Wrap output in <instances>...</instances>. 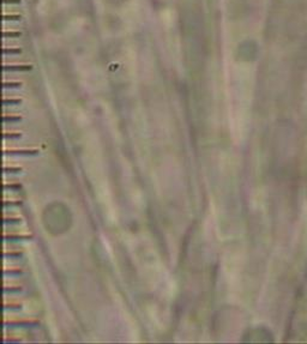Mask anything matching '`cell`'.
<instances>
[{
  "mask_svg": "<svg viewBox=\"0 0 307 344\" xmlns=\"http://www.w3.org/2000/svg\"><path fill=\"white\" fill-rule=\"evenodd\" d=\"M22 167H14V166H0V175H9V174H20L22 172Z\"/></svg>",
  "mask_w": 307,
  "mask_h": 344,
  "instance_id": "8",
  "label": "cell"
},
{
  "mask_svg": "<svg viewBox=\"0 0 307 344\" xmlns=\"http://www.w3.org/2000/svg\"><path fill=\"white\" fill-rule=\"evenodd\" d=\"M21 15H0V21H21Z\"/></svg>",
  "mask_w": 307,
  "mask_h": 344,
  "instance_id": "19",
  "label": "cell"
},
{
  "mask_svg": "<svg viewBox=\"0 0 307 344\" xmlns=\"http://www.w3.org/2000/svg\"><path fill=\"white\" fill-rule=\"evenodd\" d=\"M23 85L22 82H0V90L2 89H18Z\"/></svg>",
  "mask_w": 307,
  "mask_h": 344,
  "instance_id": "13",
  "label": "cell"
},
{
  "mask_svg": "<svg viewBox=\"0 0 307 344\" xmlns=\"http://www.w3.org/2000/svg\"><path fill=\"white\" fill-rule=\"evenodd\" d=\"M22 133L20 132H0V141L3 139H20Z\"/></svg>",
  "mask_w": 307,
  "mask_h": 344,
  "instance_id": "15",
  "label": "cell"
},
{
  "mask_svg": "<svg viewBox=\"0 0 307 344\" xmlns=\"http://www.w3.org/2000/svg\"><path fill=\"white\" fill-rule=\"evenodd\" d=\"M23 205V200H3L0 199V208H18Z\"/></svg>",
  "mask_w": 307,
  "mask_h": 344,
  "instance_id": "10",
  "label": "cell"
},
{
  "mask_svg": "<svg viewBox=\"0 0 307 344\" xmlns=\"http://www.w3.org/2000/svg\"><path fill=\"white\" fill-rule=\"evenodd\" d=\"M22 220L20 217H5V216H2L0 217V226H14V224H20Z\"/></svg>",
  "mask_w": 307,
  "mask_h": 344,
  "instance_id": "9",
  "label": "cell"
},
{
  "mask_svg": "<svg viewBox=\"0 0 307 344\" xmlns=\"http://www.w3.org/2000/svg\"><path fill=\"white\" fill-rule=\"evenodd\" d=\"M0 326L2 327H35L39 326V321L36 320H10V319H4L0 320Z\"/></svg>",
  "mask_w": 307,
  "mask_h": 344,
  "instance_id": "2",
  "label": "cell"
},
{
  "mask_svg": "<svg viewBox=\"0 0 307 344\" xmlns=\"http://www.w3.org/2000/svg\"><path fill=\"white\" fill-rule=\"evenodd\" d=\"M22 309L21 303H0V310H18Z\"/></svg>",
  "mask_w": 307,
  "mask_h": 344,
  "instance_id": "17",
  "label": "cell"
},
{
  "mask_svg": "<svg viewBox=\"0 0 307 344\" xmlns=\"http://www.w3.org/2000/svg\"><path fill=\"white\" fill-rule=\"evenodd\" d=\"M22 119L21 115H0V124L18 123V121H22Z\"/></svg>",
  "mask_w": 307,
  "mask_h": 344,
  "instance_id": "12",
  "label": "cell"
},
{
  "mask_svg": "<svg viewBox=\"0 0 307 344\" xmlns=\"http://www.w3.org/2000/svg\"><path fill=\"white\" fill-rule=\"evenodd\" d=\"M22 0H0V5H18Z\"/></svg>",
  "mask_w": 307,
  "mask_h": 344,
  "instance_id": "20",
  "label": "cell"
},
{
  "mask_svg": "<svg viewBox=\"0 0 307 344\" xmlns=\"http://www.w3.org/2000/svg\"><path fill=\"white\" fill-rule=\"evenodd\" d=\"M24 271L21 267H8V269H0V278L3 277H15L22 276Z\"/></svg>",
  "mask_w": 307,
  "mask_h": 344,
  "instance_id": "5",
  "label": "cell"
},
{
  "mask_svg": "<svg viewBox=\"0 0 307 344\" xmlns=\"http://www.w3.org/2000/svg\"><path fill=\"white\" fill-rule=\"evenodd\" d=\"M21 53V48H0V56H18Z\"/></svg>",
  "mask_w": 307,
  "mask_h": 344,
  "instance_id": "14",
  "label": "cell"
},
{
  "mask_svg": "<svg viewBox=\"0 0 307 344\" xmlns=\"http://www.w3.org/2000/svg\"><path fill=\"white\" fill-rule=\"evenodd\" d=\"M23 257L22 251H0V260L3 259H21Z\"/></svg>",
  "mask_w": 307,
  "mask_h": 344,
  "instance_id": "6",
  "label": "cell"
},
{
  "mask_svg": "<svg viewBox=\"0 0 307 344\" xmlns=\"http://www.w3.org/2000/svg\"><path fill=\"white\" fill-rule=\"evenodd\" d=\"M21 32H0V39H15L21 38Z\"/></svg>",
  "mask_w": 307,
  "mask_h": 344,
  "instance_id": "18",
  "label": "cell"
},
{
  "mask_svg": "<svg viewBox=\"0 0 307 344\" xmlns=\"http://www.w3.org/2000/svg\"><path fill=\"white\" fill-rule=\"evenodd\" d=\"M32 235H24V234H0V242H17V241H29L32 240Z\"/></svg>",
  "mask_w": 307,
  "mask_h": 344,
  "instance_id": "4",
  "label": "cell"
},
{
  "mask_svg": "<svg viewBox=\"0 0 307 344\" xmlns=\"http://www.w3.org/2000/svg\"><path fill=\"white\" fill-rule=\"evenodd\" d=\"M38 149H0V157L4 156H36Z\"/></svg>",
  "mask_w": 307,
  "mask_h": 344,
  "instance_id": "1",
  "label": "cell"
},
{
  "mask_svg": "<svg viewBox=\"0 0 307 344\" xmlns=\"http://www.w3.org/2000/svg\"><path fill=\"white\" fill-rule=\"evenodd\" d=\"M23 185L21 182H0V192L4 191H21Z\"/></svg>",
  "mask_w": 307,
  "mask_h": 344,
  "instance_id": "7",
  "label": "cell"
},
{
  "mask_svg": "<svg viewBox=\"0 0 307 344\" xmlns=\"http://www.w3.org/2000/svg\"><path fill=\"white\" fill-rule=\"evenodd\" d=\"M33 66L29 64H0L2 72H28L32 71Z\"/></svg>",
  "mask_w": 307,
  "mask_h": 344,
  "instance_id": "3",
  "label": "cell"
},
{
  "mask_svg": "<svg viewBox=\"0 0 307 344\" xmlns=\"http://www.w3.org/2000/svg\"><path fill=\"white\" fill-rule=\"evenodd\" d=\"M22 287H17V285H0V294H14V293H21Z\"/></svg>",
  "mask_w": 307,
  "mask_h": 344,
  "instance_id": "11",
  "label": "cell"
},
{
  "mask_svg": "<svg viewBox=\"0 0 307 344\" xmlns=\"http://www.w3.org/2000/svg\"><path fill=\"white\" fill-rule=\"evenodd\" d=\"M22 103V100L21 99H0V107L3 106H17Z\"/></svg>",
  "mask_w": 307,
  "mask_h": 344,
  "instance_id": "16",
  "label": "cell"
}]
</instances>
